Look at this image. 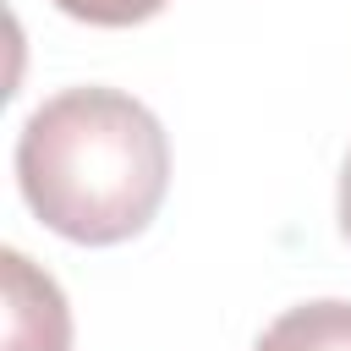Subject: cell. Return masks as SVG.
Returning <instances> with one entry per match:
<instances>
[{
	"instance_id": "cell-2",
	"label": "cell",
	"mask_w": 351,
	"mask_h": 351,
	"mask_svg": "<svg viewBox=\"0 0 351 351\" xmlns=\"http://www.w3.org/2000/svg\"><path fill=\"white\" fill-rule=\"evenodd\" d=\"M0 274H5L0 351H71V313L60 285L44 269H33V258H22L16 247L0 252Z\"/></svg>"
},
{
	"instance_id": "cell-5",
	"label": "cell",
	"mask_w": 351,
	"mask_h": 351,
	"mask_svg": "<svg viewBox=\"0 0 351 351\" xmlns=\"http://www.w3.org/2000/svg\"><path fill=\"white\" fill-rule=\"evenodd\" d=\"M340 230H346V241H351V154H346V165H340Z\"/></svg>"
},
{
	"instance_id": "cell-1",
	"label": "cell",
	"mask_w": 351,
	"mask_h": 351,
	"mask_svg": "<svg viewBox=\"0 0 351 351\" xmlns=\"http://www.w3.org/2000/svg\"><path fill=\"white\" fill-rule=\"evenodd\" d=\"M27 208L66 241L115 247L137 236L170 186L165 126L115 88H66L44 99L16 137Z\"/></svg>"
},
{
	"instance_id": "cell-4",
	"label": "cell",
	"mask_w": 351,
	"mask_h": 351,
	"mask_svg": "<svg viewBox=\"0 0 351 351\" xmlns=\"http://www.w3.org/2000/svg\"><path fill=\"white\" fill-rule=\"evenodd\" d=\"M55 5L77 22H93V27H132V22L159 16L170 0H55Z\"/></svg>"
},
{
	"instance_id": "cell-3",
	"label": "cell",
	"mask_w": 351,
	"mask_h": 351,
	"mask_svg": "<svg viewBox=\"0 0 351 351\" xmlns=\"http://www.w3.org/2000/svg\"><path fill=\"white\" fill-rule=\"evenodd\" d=\"M252 351H351V302H302L280 313Z\"/></svg>"
}]
</instances>
